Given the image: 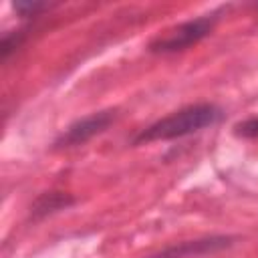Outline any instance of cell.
Segmentation results:
<instances>
[{"mask_svg":"<svg viewBox=\"0 0 258 258\" xmlns=\"http://www.w3.org/2000/svg\"><path fill=\"white\" fill-rule=\"evenodd\" d=\"M224 119V109L214 103H196L181 107L167 117H161L153 121L151 125L143 127L133 139L131 145H143L153 141H171L181 139L191 133H198L202 129L214 127Z\"/></svg>","mask_w":258,"mask_h":258,"instance_id":"obj_1","label":"cell"},{"mask_svg":"<svg viewBox=\"0 0 258 258\" xmlns=\"http://www.w3.org/2000/svg\"><path fill=\"white\" fill-rule=\"evenodd\" d=\"M222 12H224V8H218L210 14L185 20V22L165 30L163 34H157L153 40H149L147 50L151 54H171V52H181V50L198 44L200 40L210 36V32L214 30Z\"/></svg>","mask_w":258,"mask_h":258,"instance_id":"obj_2","label":"cell"},{"mask_svg":"<svg viewBox=\"0 0 258 258\" xmlns=\"http://www.w3.org/2000/svg\"><path fill=\"white\" fill-rule=\"evenodd\" d=\"M115 117H117V109H103V111H95L87 117L77 119L54 139L52 149H71V147L85 145L93 137L105 133L109 125L115 121Z\"/></svg>","mask_w":258,"mask_h":258,"instance_id":"obj_3","label":"cell"},{"mask_svg":"<svg viewBox=\"0 0 258 258\" xmlns=\"http://www.w3.org/2000/svg\"><path fill=\"white\" fill-rule=\"evenodd\" d=\"M234 240H236L234 236H224V234L204 236V238H196V240H183V242L165 246L163 250L149 254L145 258H198V256H206V254H214L224 248H230L234 244Z\"/></svg>","mask_w":258,"mask_h":258,"instance_id":"obj_4","label":"cell"},{"mask_svg":"<svg viewBox=\"0 0 258 258\" xmlns=\"http://www.w3.org/2000/svg\"><path fill=\"white\" fill-rule=\"evenodd\" d=\"M75 204V198L67 191H60V189H50V191H42L30 206V212H28V220L30 222H38V220H44L46 216H52L60 210H67Z\"/></svg>","mask_w":258,"mask_h":258,"instance_id":"obj_5","label":"cell"},{"mask_svg":"<svg viewBox=\"0 0 258 258\" xmlns=\"http://www.w3.org/2000/svg\"><path fill=\"white\" fill-rule=\"evenodd\" d=\"M26 36H28V26L18 28V30H12V32H6V34L2 36V42H0V56H2L4 62L10 58V54H12L16 48H20V44L26 40Z\"/></svg>","mask_w":258,"mask_h":258,"instance_id":"obj_6","label":"cell"},{"mask_svg":"<svg viewBox=\"0 0 258 258\" xmlns=\"http://www.w3.org/2000/svg\"><path fill=\"white\" fill-rule=\"evenodd\" d=\"M14 12L20 16V18H36L40 16L44 10L50 8L48 2H14L12 4Z\"/></svg>","mask_w":258,"mask_h":258,"instance_id":"obj_7","label":"cell"},{"mask_svg":"<svg viewBox=\"0 0 258 258\" xmlns=\"http://www.w3.org/2000/svg\"><path fill=\"white\" fill-rule=\"evenodd\" d=\"M234 135L240 139H258V115L238 121L234 125Z\"/></svg>","mask_w":258,"mask_h":258,"instance_id":"obj_8","label":"cell"}]
</instances>
